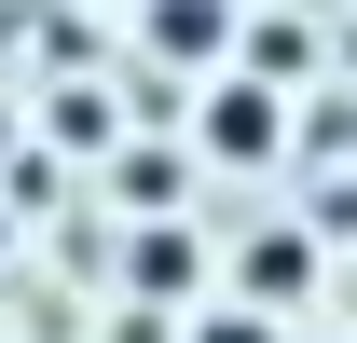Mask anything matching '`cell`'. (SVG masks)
Returning a JSON list of instances; mask_svg holds the SVG:
<instances>
[{
    "label": "cell",
    "mask_w": 357,
    "mask_h": 343,
    "mask_svg": "<svg viewBox=\"0 0 357 343\" xmlns=\"http://www.w3.org/2000/svg\"><path fill=\"white\" fill-rule=\"evenodd\" d=\"M137 220H178V151H124V178H110Z\"/></svg>",
    "instance_id": "cell-5"
},
{
    "label": "cell",
    "mask_w": 357,
    "mask_h": 343,
    "mask_svg": "<svg viewBox=\"0 0 357 343\" xmlns=\"http://www.w3.org/2000/svg\"><path fill=\"white\" fill-rule=\"evenodd\" d=\"M192 343H275V316H248V302H206V316H192Z\"/></svg>",
    "instance_id": "cell-7"
},
{
    "label": "cell",
    "mask_w": 357,
    "mask_h": 343,
    "mask_svg": "<svg viewBox=\"0 0 357 343\" xmlns=\"http://www.w3.org/2000/svg\"><path fill=\"white\" fill-rule=\"evenodd\" d=\"M192 275H206V247H192L178 220H151V234H137V289H151V302H178Z\"/></svg>",
    "instance_id": "cell-4"
},
{
    "label": "cell",
    "mask_w": 357,
    "mask_h": 343,
    "mask_svg": "<svg viewBox=\"0 0 357 343\" xmlns=\"http://www.w3.org/2000/svg\"><path fill=\"white\" fill-rule=\"evenodd\" d=\"M206 151H220V165H261L275 137H289V110H275V83H248V69H234V83H206Z\"/></svg>",
    "instance_id": "cell-1"
},
{
    "label": "cell",
    "mask_w": 357,
    "mask_h": 343,
    "mask_svg": "<svg viewBox=\"0 0 357 343\" xmlns=\"http://www.w3.org/2000/svg\"><path fill=\"white\" fill-rule=\"evenodd\" d=\"M0 220H14V206H0Z\"/></svg>",
    "instance_id": "cell-9"
},
{
    "label": "cell",
    "mask_w": 357,
    "mask_h": 343,
    "mask_svg": "<svg viewBox=\"0 0 357 343\" xmlns=\"http://www.w3.org/2000/svg\"><path fill=\"white\" fill-rule=\"evenodd\" d=\"M55 137H69V151H110V96L69 83V96H55Z\"/></svg>",
    "instance_id": "cell-6"
},
{
    "label": "cell",
    "mask_w": 357,
    "mask_h": 343,
    "mask_svg": "<svg viewBox=\"0 0 357 343\" xmlns=\"http://www.w3.org/2000/svg\"><path fill=\"white\" fill-rule=\"evenodd\" d=\"M220 42H234V0H151V55H178V69H206Z\"/></svg>",
    "instance_id": "cell-3"
},
{
    "label": "cell",
    "mask_w": 357,
    "mask_h": 343,
    "mask_svg": "<svg viewBox=\"0 0 357 343\" xmlns=\"http://www.w3.org/2000/svg\"><path fill=\"white\" fill-rule=\"evenodd\" d=\"M275 302H316V234H261L248 247V316H275Z\"/></svg>",
    "instance_id": "cell-2"
},
{
    "label": "cell",
    "mask_w": 357,
    "mask_h": 343,
    "mask_svg": "<svg viewBox=\"0 0 357 343\" xmlns=\"http://www.w3.org/2000/svg\"><path fill=\"white\" fill-rule=\"evenodd\" d=\"M0 151H14V110H0Z\"/></svg>",
    "instance_id": "cell-8"
}]
</instances>
